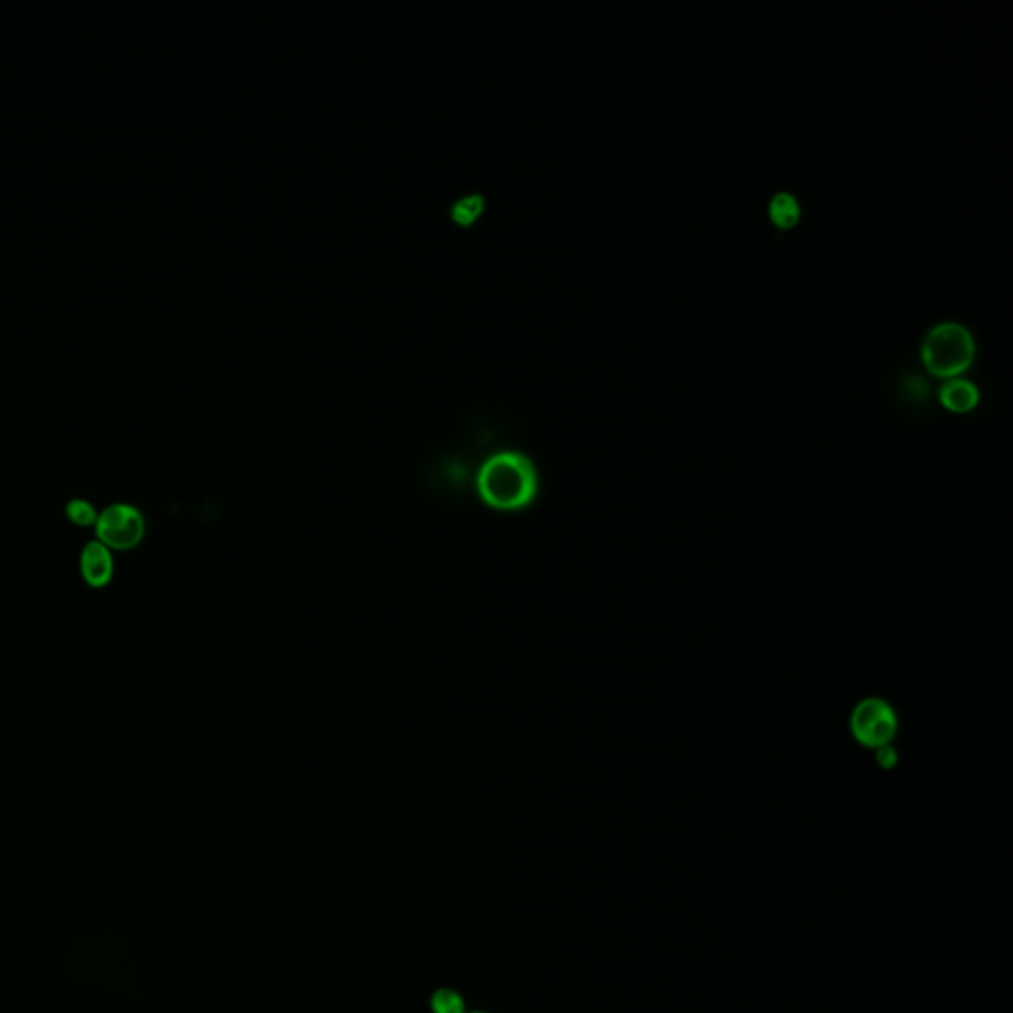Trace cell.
Returning <instances> with one entry per match:
<instances>
[{
    "label": "cell",
    "instance_id": "obj_1",
    "mask_svg": "<svg viewBox=\"0 0 1013 1013\" xmlns=\"http://www.w3.org/2000/svg\"><path fill=\"white\" fill-rule=\"evenodd\" d=\"M483 502L499 511H517L539 492V473L535 463L519 452H499L483 462L477 475Z\"/></svg>",
    "mask_w": 1013,
    "mask_h": 1013
},
{
    "label": "cell",
    "instance_id": "obj_2",
    "mask_svg": "<svg viewBox=\"0 0 1013 1013\" xmlns=\"http://www.w3.org/2000/svg\"><path fill=\"white\" fill-rule=\"evenodd\" d=\"M975 337L956 321H943L933 327L921 344L923 363L940 378L960 376L975 361Z\"/></svg>",
    "mask_w": 1013,
    "mask_h": 1013
},
{
    "label": "cell",
    "instance_id": "obj_3",
    "mask_svg": "<svg viewBox=\"0 0 1013 1013\" xmlns=\"http://www.w3.org/2000/svg\"><path fill=\"white\" fill-rule=\"evenodd\" d=\"M849 730L861 747L871 750L893 745L899 733L896 711L885 698H861L851 711Z\"/></svg>",
    "mask_w": 1013,
    "mask_h": 1013
},
{
    "label": "cell",
    "instance_id": "obj_4",
    "mask_svg": "<svg viewBox=\"0 0 1013 1013\" xmlns=\"http://www.w3.org/2000/svg\"><path fill=\"white\" fill-rule=\"evenodd\" d=\"M96 537L109 551H133L145 537V517L128 503L109 505L99 513Z\"/></svg>",
    "mask_w": 1013,
    "mask_h": 1013
},
{
    "label": "cell",
    "instance_id": "obj_5",
    "mask_svg": "<svg viewBox=\"0 0 1013 1013\" xmlns=\"http://www.w3.org/2000/svg\"><path fill=\"white\" fill-rule=\"evenodd\" d=\"M79 571L89 586L93 588L108 586L115 572L113 551H109L108 547L99 541L88 542L79 554Z\"/></svg>",
    "mask_w": 1013,
    "mask_h": 1013
},
{
    "label": "cell",
    "instance_id": "obj_6",
    "mask_svg": "<svg viewBox=\"0 0 1013 1013\" xmlns=\"http://www.w3.org/2000/svg\"><path fill=\"white\" fill-rule=\"evenodd\" d=\"M938 396H940V403H943L946 410L956 414L970 412L980 403L978 386L975 383H970V381H966L965 376L946 378V383L943 384Z\"/></svg>",
    "mask_w": 1013,
    "mask_h": 1013
},
{
    "label": "cell",
    "instance_id": "obj_7",
    "mask_svg": "<svg viewBox=\"0 0 1013 1013\" xmlns=\"http://www.w3.org/2000/svg\"><path fill=\"white\" fill-rule=\"evenodd\" d=\"M768 214H770V220L774 222V227L788 230V228L796 227L802 210H800L797 198L786 192V190H782V192H777L774 197L770 198Z\"/></svg>",
    "mask_w": 1013,
    "mask_h": 1013
},
{
    "label": "cell",
    "instance_id": "obj_8",
    "mask_svg": "<svg viewBox=\"0 0 1013 1013\" xmlns=\"http://www.w3.org/2000/svg\"><path fill=\"white\" fill-rule=\"evenodd\" d=\"M430 1012L432 1013H467V1004L462 992L455 988H438L430 995Z\"/></svg>",
    "mask_w": 1013,
    "mask_h": 1013
},
{
    "label": "cell",
    "instance_id": "obj_9",
    "mask_svg": "<svg viewBox=\"0 0 1013 1013\" xmlns=\"http://www.w3.org/2000/svg\"><path fill=\"white\" fill-rule=\"evenodd\" d=\"M66 517L78 527H91V525L96 527L99 511L86 499H71L66 505Z\"/></svg>",
    "mask_w": 1013,
    "mask_h": 1013
},
{
    "label": "cell",
    "instance_id": "obj_10",
    "mask_svg": "<svg viewBox=\"0 0 1013 1013\" xmlns=\"http://www.w3.org/2000/svg\"><path fill=\"white\" fill-rule=\"evenodd\" d=\"M482 205L483 200L480 195H470V197L463 198L453 207V217L462 220V222H467L482 210Z\"/></svg>",
    "mask_w": 1013,
    "mask_h": 1013
},
{
    "label": "cell",
    "instance_id": "obj_11",
    "mask_svg": "<svg viewBox=\"0 0 1013 1013\" xmlns=\"http://www.w3.org/2000/svg\"><path fill=\"white\" fill-rule=\"evenodd\" d=\"M876 758L877 764L883 768V770H891V768H895L896 762H899V755H896V750L893 745H887V747L877 748Z\"/></svg>",
    "mask_w": 1013,
    "mask_h": 1013
},
{
    "label": "cell",
    "instance_id": "obj_12",
    "mask_svg": "<svg viewBox=\"0 0 1013 1013\" xmlns=\"http://www.w3.org/2000/svg\"><path fill=\"white\" fill-rule=\"evenodd\" d=\"M467 1013H489V1012H483V1010H467Z\"/></svg>",
    "mask_w": 1013,
    "mask_h": 1013
}]
</instances>
